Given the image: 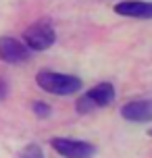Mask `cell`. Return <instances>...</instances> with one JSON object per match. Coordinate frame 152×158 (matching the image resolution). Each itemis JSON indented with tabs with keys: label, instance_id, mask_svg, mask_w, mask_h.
Segmentation results:
<instances>
[{
	"label": "cell",
	"instance_id": "3",
	"mask_svg": "<svg viewBox=\"0 0 152 158\" xmlns=\"http://www.w3.org/2000/svg\"><path fill=\"white\" fill-rule=\"evenodd\" d=\"M50 146L63 158H92L96 152L92 143L81 142V139H71V137H54Z\"/></svg>",
	"mask_w": 152,
	"mask_h": 158
},
{
	"label": "cell",
	"instance_id": "11",
	"mask_svg": "<svg viewBox=\"0 0 152 158\" xmlns=\"http://www.w3.org/2000/svg\"><path fill=\"white\" fill-rule=\"evenodd\" d=\"M8 94V85H6V81L4 79H0V100H4Z\"/></svg>",
	"mask_w": 152,
	"mask_h": 158
},
{
	"label": "cell",
	"instance_id": "9",
	"mask_svg": "<svg viewBox=\"0 0 152 158\" xmlns=\"http://www.w3.org/2000/svg\"><path fill=\"white\" fill-rule=\"evenodd\" d=\"M19 158H44V154H42V148L38 143H27L23 150L19 152Z\"/></svg>",
	"mask_w": 152,
	"mask_h": 158
},
{
	"label": "cell",
	"instance_id": "8",
	"mask_svg": "<svg viewBox=\"0 0 152 158\" xmlns=\"http://www.w3.org/2000/svg\"><path fill=\"white\" fill-rule=\"evenodd\" d=\"M98 106L94 104V100L90 98L88 94H83L81 98H77V102H75V110L79 112V114H88V112H94Z\"/></svg>",
	"mask_w": 152,
	"mask_h": 158
},
{
	"label": "cell",
	"instance_id": "10",
	"mask_svg": "<svg viewBox=\"0 0 152 158\" xmlns=\"http://www.w3.org/2000/svg\"><path fill=\"white\" fill-rule=\"evenodd\" d=\"M32 108H33V112H36L40 118H46V117L50 114V106H48L46 102H33Z\"/></svg>",
	"mask_w": 152,
	"mask_h": 158
},
{
	"label": "cell",
	"instance_id": "7",
	"mask_svg": "<svg viewBox=\"0 0 152 158\" xmlns=\"http://www.w3.org/2000/svg\"><path fill=\"white\" fill-rule=\"evenodd\" d=\"M88 96L94 100V104H96L98 108L100 106H108L115 100V87L111 83H98V85H94L88 92Z\"/></svg>",
	"mask_w": 152,
	"mask_h": 158
},
{
	"label": "cell",
	"instance_id": "4",
	"mask_svg": "<svg viewBox=\"0 0 152 158\" xmlns=\"http://www.w3.org/2000/svg\"><path fill=\"white\" fill-rule=\"evenodd\" d=\"M32 54V50L25 46V42L17 38H11V35H2L0 38V58L4 63H11V64H19V63H25Z\"/></svg>",
	"mask_w": 152,
	"mask_h": 158
},
{
	"label": "cell",
	"instance_id": "2",
	"mask_svg": "<svg viewBox=\"0 0 152 158\" xmlns=\"http://www.w3.org/2000/svg\"><path fill=\"white\" fill-rule=\"evenodd\" d=\"M56 33L54 27L48 23V21H36L33 25H29L23 33V42L29 50H46L54 44Z\"/></svg>",
	"mask_w": 152,
	"mask_h": 158
},
{
	"label": "cell",
	"instance_id": "5",
	"mask_svg": "<svg viewBox=\"0 0 152 158\" xmlns=\"http://www.w3.org/2000/svg\"><path fill=\"white\" fill-rule=\"evenodd\" d=\"M115 13L123 17H136V19H152V2L148 0H123L115 4Z\"/></svg>",
	"mask_w": 152,
	"mask_h": 158
},
{
	"label": "cell",
	"instance_id": "12",
	"mask_svg": "<svg viewBox=\"0 0 152 158\" xmlns=\"http://www.w3.org/2000/svg\"><path fill=\"white\" fill-rule=\"evenodd\" d=\"M148 133H150V135H152V129H150V131H148Z\"/></svg>",
	"mask_w": 152,
	"mask_h": 158
},
{
	"label": "cell",
	"instance_id": "1",
	"mask_svg": "<svg viewBox=\"0 0 152 158\" xmlns=\"http://www.w3.org/2000/svg\"><path fill=\"white\" fill-rule=\"evenodd\" d=\"M36 83L54 96H69L81 89V79L75 75H65V73H54V71H40L36 75Z\"/></svg>",
	"mask_w": 152,
	"mask_h": 158
},
{
	"label": "cell",
	"instance_id": "6",
	"mask_svg": "<svg viewBox=\"0 0 152 158\" xmlns=\"http://www.w3.org/2000/svg\"><path fill=\"white\" fill-rule=\"evenodd\" d=\"M121 117L131 123H146L152 118V100H136L127 102L121 108Z\"/></svg>",
	"mask_w": 152,
	"mask_h": 158
}]
</instances>
